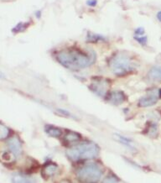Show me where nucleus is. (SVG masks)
Wrapping results in <instances>:
<instances>
[{"label": "nucleus", "mask_w": 161, "mask_h": 183, "mask_svg": "<svg viewBox=\"0 0 161 183\" xmlns=\"http://www.w3.org/2000/svg\"><path fill=\"white\" fill-rule=\"evenodd\" d=\"M56 59L67 69L72 71H79L91 66L95 61V54L88 55L81 50L69 48L58 52Z\"/></svg>", "instance_id": "obj_1"}, {"label": "nucleus", "mask_w": 161, "mask_h": 183, "mask_svg": "<svg viewBox=\"0 0 161 183\" xmlns=\"http://www.w3.org/2000/svg\"><path fill=\"white\" fill-rule=\"evenodd\" d=\"M111 71L117 76L122 77L131 73L136 68V65L129 55L124 52L117 53L109 61Z\"/></svg>", "instance_id": "obj_2"}, {"label": "nucleus", "mask_w": 161, "mask_h": 183, "mask_svg": "<svg viewBox=\"0 0 161 183\" xmlns=\"http://www.w3.org/2000/svg\"><path fill=\"white\" fill-rule=\"evenodd\" d=\"M99 147L92 142H83L80 145H75L66 151L69 158L74 161L86 159H92L98 156Z\"/></svg>", "instance_id": "obj_3"}, {"label": "nucleus", "mask_w": 161, "mask_h": 183, "mask_svg": "<svg viewBox=\"0 0 161 183\" xmlns=\"http://www.w3.org/2000/svg\"><path fill=\"white\" fill-rule=\"evenodd\" d=\"M77 176L81 181L97 182L101 179L102 171L97 165L89 164L78 170Z\"/></svg>", "instance_id": "obj_4"}, {"label": "nucleus", "mask_w": 161, "mask_h": 183, "mask_svg": "<svg viewBox=\"0 0 161 183\" xmlns=\"http://www.w3.org/2000/svg\"><path fill=\"white\" fill-rule=\"evenodd\" d=\"M90 90L100 97H104L107 95L108 82L106 79L102 78H95L93 79L92 83L90 85Z\"/></svg>", "instance_id": "obj_5"}, {"label": "nucleus", "mask_w": 161, "mask_h": 183, "mask_svg": "<svg viewBox=\"0 0 161 183\" xmlns=\"http://www.w3.org/2000/svg\"><path fill=\"white\" fill-rule=\"evenodd\" d=\"M159 93L154 92H149L147 95L143 97L139 102V105L143 108H147V107L153 106L158 102L159 100Z\"/></svg>", "instance_id": "obj_6"}, {"label": "nucleus", "mask_w": 161, "mask_h": 183, "mask_svg": "<svg viewBox=\"0 0 161 183\" xmlns=\"http://www.w3.org/2000/svg\"><path fill=\"white\" fill-rule=\"evenodd\" d=\"M126 100L125 94L121 92V91H113L107 93V101L109 104L113 105H118V104H123Z\"/></svg>", "instance_id": "obj_7"}, {"label": "nucleus", "mask_w": 161, "mask_h": 183, "mask_svg": "<svg viewBox=\"0 0 161 183\" xmlns=\"http://www.w3.org/2000/svg\"><path fill=\"white\" fill-rule=\"evenodd\" d=\"M8 145L10 151L16 157L22 153V145H21L20 140L17 137H13L11 139H8Z\"/></svg>", "instance_id": "obj_8"}, {"label": "nucleus", "mask_w": 161, "mask_h": 183, "mask_svg": "<svg viewBox=\"0 0 161 183\" xmlns=\"http://www.w3.org/2000/svg\"><path fill=\"white\" fill-rule=\"evenodd\" d=\"M59 171V167L54 163H49L45 166L42 170V176L45 179H49L50 177L55 176Z\"/></svg>", "instance_id": "obj_9"}, {"label": "nucleus", "mask_w": 161, "mask_h": 183, "mask_svg": "<svg viewBox=\"0 0 161 183\" xmlns=\"http://www.w3.org/2000/svg\"><path fill=\"white\" fill-rule=\"evenodd\" d=\"M148 78L152 82H161V66H154L150 69Z\"/></svg>", "instance_id": "obj_10"}, {"label": "nucleus", "mask_w": 161, "mask_h": 183, "mask_svg": "<svg viewBox=\"0 0 161 183\" xmlns=\"http://www.w3.org/2000/svg\"><path fill=\"white\" fill-rule=\"evenodd\" d=\"M45 132L47 134H49L50 136L54 137V138H59L62 134L61 129L51 125L45 126Z\"/></svg>", "instance_id": "obj_11"}, {"label": "nucleus", "mask_w": 161, "mask_h": 183, "mask_svg": "<svg viewBox=\"0 0 161 183\" xmlns=\"http://www.w3.org/2000/svg\"><path fill=\"white\" fill-rule=\"evenodd\" d=\"M107 39L105 36L98 35V34H94L92 32H88L87 36V41L90 43H97L100 41H105Z\"/></svg>", "instance_id": "obj_12"}, {"label": "nucleus", "mask_w": 161, "mask_h": 183, "mask_svg": "<svg viewBox=\"0 0 161 183\" xmlns=\"http://www.w3.org/2000/svg\"><path fill=\"white\" fill-rule=\"evenodd\" d=\"M81 139V134L76 132H68V134H66V135L64 138V140L66 144L69 143H73L76 142L77 140H79Z\"/></svg>", "instance_id": "obj_13"}, {"label": "nucleus", "mask_w": 161, "mask_h": 183, "mask_svg": "<svg viewBox=\"0 0 161 183\" xmlns=\"http://www.w3.org/2000/svg\"><path fill=\"white\" fill-rule=\"evenodd\" d=\"M12 181L15 183H27V182H34L35 180L31 179L30 177H28L24 175H16L14 176L13 179H12Z\"/></svg>", "instance_id": "obj_14"}, {"label": "nucleus", "mask_w": 161, "mask_h": 183, "mask_svg": "<svg viewBox=\"0 0 161 183\" xmlns=\"http://www.w3.org/2000/svg\"><path fill=\"white\" fill-rule=\"evenodd\" d=\"M16 156H14L12 152H8V151H4L1 155V160L5 162V163H11L14 161V158Z\"/></svg>", "instance_id": "obj_15"}, {"label": "nucleus", "mask_w": 161, "mask_h": 183, "mask_svg": "<svg viewBox=\"0 0 161 183\" xmlns=\"http://www.w3.org/2000/svg\"><path fill=\"white\" fill-rule=\"evenodd\" d=\"M158 134V127L156 123H151L148 128V135L151 138H155Z\"/></svg>", "instance_id": "obj_16"}, {"label": "nucleus", "mask_w": 161, "mask_h": 183, "mask_svg": "<svg viewBox=\"0 0 161 183\" xmlns=\"http://www.w3.org/2000/svg\"><path fill=\"white\" fill-rule=\"evenodd\" d=\"M9 134H10L9 128H7L5 125H3L2 123H0V139H7Z\"/></svg>", "instance_id": "obj_17"}, {"label": "nucleus", "mask_w": 161, "mask_h": 183, "mask_svg": "<svg viewBox=\"0 0 161 183\" xmlns=\"http://www.w3.org/2000/svg\"><path fill=\"white\" fill-rule=\"evenodd\" d=\"M28 23H22L20 22L19 23L18 25L15 26V27L12 30V31L13 32H14V33H19V32H23V31H25L26 29H27L28 27Z\"/></svg>", "instance_id": "obj_18"}, {"label": "nucleus", "mask_w": 161, "mask_h": 183, "mask_svg": "<svg viewBox=\"0 0 161 183\" xmlns=\"http://www.w3.org/2000/svg\"><path fill=\"white\" fill-rule=\"evenodd\" d=\"M116 136L117 137V139L120 140L121 142L123 143L125 145H128L129 148H134V146L132 145V140L130 139H128L124 136H122L120 134H116Z\"/></svg>", "instance_id": "obj_19"}, {"label": "nucleus", "mask_w": 161, "mask_h": 183, "mask_svg": "<svg viewBox=\"0 0 161 183\" xmlns=\"http://www.w3.org/2000/svg\"><path fill=\"white\" fill-rule=\"evenodd\" d=\"M134 40L139 43V45H141L143 46H146L148 42V36H134Z\"/></svg>", "instance_id": "obj_20"}, {"label": "nucleus", "mask_w": 161, "mask_h": 183, "mask_svg": "<svg viewBox=\"0 0 161 183\" xmlns=\"http://www.w3.org/2000/svg\"><path fill=\"white\" fill-rule=\"evenodd\" d=\"M144 33H145L144 28H143V27L137 28L136 30H134V36H144Z\"/></svg>", "instance_id": "obj_21"}, {"label": "nucleus", "mask_w": 161, "mask_h": 183, "mask_svg": "<svg viewBox=\"0 0 161 183\" xmlns=\"http://www.w3.org/2000/svg\"><path fill=\"white\" fill-rule=\"evenodd\" d=\"M103 181L104 182H117V181H119V180L112 176H108V177H107V179H105Z\"/></svg>", "instance_id": "obj_22"}, {"label": "nucleus", "mask_w": 161, "mask_h": 183, "mask_svg": "<svg viewBox=\"0 0 161 183\" xmlns=\"http://www.w3.org/2000/svg\"><path fill=\"white\" fill-rule=\"evenodd\" d=\"M87 4L90 7H95L97 4V0H88Z\"/></svg>", "instance_id": "obj_23"}, {"label": "nucleus", "mask_w": 161, "mask_h": 183, "mask_svg": "<svg viewBox=\"0 0 161 183\" xmlns=\"http://www.w3.org/2000/svg\"><path fill=\"white\" fill-rule=\"evenodd\" d=\"M59 112L60 113H62L63 115H65V116H71V114L70 113H68L67 111H66V110H63V109H59L58 110Z\"/></svg>", "instance_id": "obj_24"}, {"label": "nucleus", "mask_w": 161, "mask_h": 183, "mask_svg": "<svg viewBox=\"0 0 161 183\" xmlns=\"http://www.w3.org/2000/svg\"><path fill=\"white\" fill-rule=\"evenodd\" d=\"M156 18H157V19L161 23V11H159L158 13H157V14H156Z\"/></svg>", "instance_id": "obj_25"}, {"label": "nucleus", "mask_w": 161, "mask_h": 183, "mask_svg": "<svg viewBox=\"0 0 161 183\" xmlns=\"http://www.w3.org/2000/svg\"><path fill=\"white\" fill-rule=\"evenodd\" d=\"M36 17L37 18V19H40L41 17V11L40 10H37V11L36 12Z\"/></svg>", "instance_id": "obj_26"}, {"label": "nucleus", "mask_w": 161, "mask_h": 183, "mask_svg": "<svg viewBox=\"0 0 161 183\" xmlns=\"http://www.w3.org/2000/svg\"><path fill=\"white\" fill-rule=\"evenodd\" d=\"M0 79H5V75L0 71Z\"/></svg>", "instance_id": "obj_27"}, {"label": "nucleus", "mask_w": 161, "mask_h": 183, "mask_svg": "<svg viewBox=\"0 0 161 183\" xmlns=\"http://www.w3.org/2000/svg\"><path fill=\"white\" fill-rule=\"evenodd\" d=\"M158 93H159V98L161 99V89H159V90L158 91Z\"/></svg>", "instance_id": "obj_28"}]
</instances>
